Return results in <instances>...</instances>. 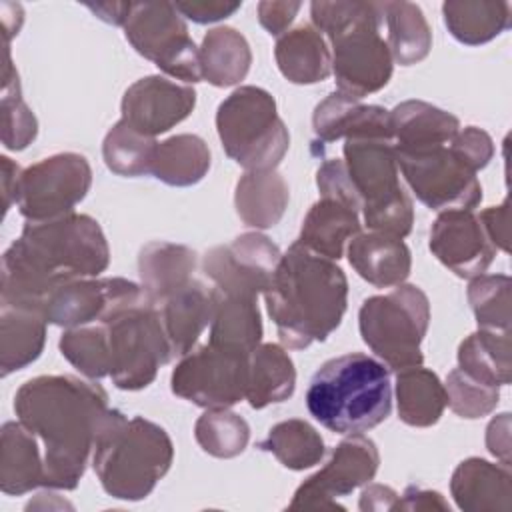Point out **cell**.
<instances>
[{"instance_id": "obj_31", "label": "cell", "mask_w": 512, "mask_h": 512, "mask_svg": "<svg viewBox=\"0 0 512 512\" xmlns=\"http://www.w3.org/2000/svg\"><path fill=\"white\" fill-rule=\"evenodd\" d=\"M198 52L202 80L216 88L240 84L252 64L248 40L232 26H216L208 30Z\"/></svg>"}, {"instance_id": "obj_15", "label": "cell", "mask_w": 512, "mask_h": 512, "mask_svg": "<svg viewBox=\"0 0 512 512\" xmlns=\"http://www.w3.org/2000/svg\"><path fill=\"white\" fill-rule=\"evenodd\" d=\"M380 454L364 434H350L334 450L330 460L316 474L306 478L294 492L290 510H344L336 498L352 494L372 482L378 472Z\"/></svg>"}, {"instance_id": "obj_42", "label": "cell", "mask_w": 512, "mask_h": 512, "mask_svg": "<svg viewBox=\"0 0 512 512\" xmlns=\"http://www.w3.org/2000/svg\"><path fill=\"white\" fill-rule=\"evenodd\" d=\"M194 438L206 454L214 458H234L246 450L250 426L240 414L228 408H214L206 410L196 420Z\"/></svg>"}, {"instance_id": "obj_3", "label": "cell", "mask_w": 512, "mask_h": 512, "mask_svg": "<svg viewBox=\"0 0 512 512\" xmlns=\"http://www.w3.org/2000/svg\"><path fill=\"white\" fill-rule=\"evenodd\" d=\"M264 300L280 344L300 350L324 342L340 326L348 280L334 260L294 242L282 254Z\"/></svg>"}, {"instance_id": "obj_52", "label": "cell", "mask_w": 512, "mask_h": 512, "mask_svg": "<svg viewBox=\"0 0 512 512\" xmlns=\"http://www.w3.org/2000/svg\"><path fill=\"white\" fill-rule=\"evenodd\" d=\"M396 510H410V512H418V510H448L450 512V506L442 498V494L436 492V490H424L420 486H406V490L398 498Z\"/></svg>"}, {"instance_id": "obj_24", "label": "cell", "mask_w": 512, "mask_h": 512, "mask_svg": "<svg viewBox=\"0 0 512 512\" xmlns=\"http://www.w3.org/2000/svg\"><path fill=\"white\" fill-rule=\"evenodd\" d=\"M348 262L354 272L376 288H394L410 276V248L394 236L360 232L348 242Z\"/></svg>"}, {"instance_id": "obj_39", "label": "cell", "mask_w": 512, "mask_h": 512, "mask_svg": "<svg viewBox=\"0 0 512 512\" xmlns=\"http://www.w3.org/2000/svg\"><path fill=\"white\" fill-rule=\"evenodd\" d=\"M258 448L270 452L288 470L312 468L324 458L326 452L320 432L300 418L274 424Z\"/></svg>"}, {"instance_id": "obj_5", "label": "cell", "mask_w": 512, "mask_h": 512, "mask_svg": "<svg viewBox=\"0 0 512 512\" xmlns=\"http://www.w3.org/2000/svg\"><path fill=\"white\" fill-rule=\"evenodd\" d=\"M306 408L330 432L364 434L390 416V370L362 352L330 358L308 384Z\"/></svg>"}, {"instance_id": "obj_47", "label": "cell", "mask_w": 512, "mask_h": 512, "mask_svg": "<svg viewBox=\"0 0 512 512\" xmlns=\"http://www.w3.org/2000/svg\"><path fill=\"white\" fill-rule=\"evenodd\" d=\"M450 148L474 172L486 168L494 156V142L490 134L478 126L458 130L450 142Z\"/></svg>"}, {"instance_id": "obj_28", "label": "cell", "mask_w": 512, "mask_h": 512, "mask_svg": "<svg viewBox=\"0 0 512 512\" xmlns=\"http://www.w3.org/2000/svg\"><path fill=\"white\" fill-rule=\"evenodd\" d=\"M290 200V190L276 170H248L234 190V208L240 220L256 230L276 226Z\"/></svg>"}, {"instance_id": "obj_37", "label": "cell", "mask_w": 512, "mask_h": 512, "mask_svg": "<svg viewBox=\"0 0 512 512\" xmlns=\"http://www.w3.org/2000/svg\"><path fill=\"white\" fill-rule=\"evenodd\" d=\"M458 368L490 386H506L512 376L510 332L478 328L458 346Z\"/></svg>"}, {"instance_id": "obj_55", "label": "cell", "mask_w": 512, "mask_h": 512, "mask_svg": "<svg viewBox=\"0 0 512 512\" xmlns=\"http://www.w3.org/2000/svg\"><path fill=\"white\" fill-rule=\"evenodd\" d=\"M0 160H2V196H4V214H6L10 204L16 202V188H18V178L22 170L8 156H2Z\"/></svg>"}, {"instance_id": "obj_27", "label": "cell", "mask_w": 512, "mask_h": 512, "mask_svg": "<svg viewBox=\"0 0 512 512\" xmlns=\"http://www.w3.org/2000/svg\"><path fill=\"white\" fill-rule=\"evenodd\" d=\"M274 58L280 74L292 84H316L332 74L330 48L312 24H300L278 36Z\"/></svg>"}, {"instance_id": "obj_54", "label": "cell", "mask_w": 512, "mask_h": 512, "mask_svg": "<svg viewBox=\"0 0 512 512\" xmlns=\"http://www.w3.org/2000/svg\"><path fill=\"white\" fill-rule=\"evenodd\" d=\"M86 8H90L100 20L114 24V26H124L132 2H98V4H86Z\"/></svg>"}, {"instance_id": "obj_36", "label": "cell", "mask_w": 512, "mask_h": 512, "mask_svg": "<svg viewBox=\"0 0 512 512\" xmlns=\"http://www.w3.org/2000/svg\"><path fill=\"white\" fill-rule=\"evenodd\" d=\"M442 16L448 32L466 46H480L510 28L512 10L508 2L458 0L444 2Z\"/></svg>"}, {"instance_id": "obj_38", "label": "cell", "mask_w": 512, "mask_h": 512, "mask_svg": "<svg viewBox=\"0 0 512 512\" xmlns=\"http://www.w3.org/2000/svg\"><path fill=\"white\" fill-rule=\"evenodd\" d=\"M382 12L392 60L400 66L422 62L432 48V30L420 6L406 0L382 2Z\"/></svg>"}, {"instance_id": "obj_40", "label": "cell", "mask_w": 512, "mask_h": 512, "mask_svg": "<svg viewBox=\"0 0 512 512\" xmlns=\"http://www.w3.org/2000/svg\"><path fill=\"white\" fill-rule=\"evenodd\" d=\"M158 142L126 124L122 118L108 130L102 142V156L108 170L118 176H144L152 170Z\"/></svg>"}, {"instance_id": "obj_9", "label": "cell", "mask_w": 512, "mask_h": 512, "mask_svg": "<svg viewBox=\"0 0 512 512\" xmlns=\"http://www.w3.org/2000/svg\"><path fill=\"white\" fill-rule=\"evenodd\" d=\"M428 324V296L414 284H398L388 294L370 296L358 312L364 344L394 372L422 364L420 344Z\"/></svg>"}, {"instance_id": "obj_10", "label": "cell", "mask_w": 512, "mask_h": 512, "mask_svg": "<svg viewBox=\"0 0 512 512\" xmlns=\"http://www.w3.org/2000/svg\"><path fill=\"white\" fill-rule=\"evenodd\" d=\"M110 346V378L120 390L150 386L158 368L174 358L160 312L148 300L104 318Z\"/></svg>"}, {"instance_id": "obj_43", "label": "cell", "mask_w": 512, "mask_h": 512, "mask_svg": "<svg viewBox=\"0 0 512 512\" xmlns=\"http://www.w3.org/2000/svg\"><path fill=\"white\" fill-rule=\"evenodd\" d=\"M58 348L82 376L90 380L110 376V346L104 324L66 328Z\"/></svg>"}, {"instance_id": "obj_21", "label": "cell", "mask_w": 512, "mask_h": 512, "mask_svg": "<svg viewBox=\"0 0 512 512\" xmlns=\"http://www.w3.org/2000/svg\"><path fill=\"white\" fill-rule=\"evenodd\" d=\"M450 492L464 512H510L512 474L506 464L484 458H466L452 472Z\"/></svg>"}, {"instance_id": "obj_17", "label": "cell", "mask_w": 512, "mask_h": 512, "mask_svg": "<svg viewBox=\"0 0 512 512\" xmlns=\"http://www.w3.org/2000/svg\"><path fill=\"white\" fill-rule=\"evenodd\" d=\"M146 300L142 286L128 278H72L58 284L42 304L48 324L78 328Z\"/></svg>"}, {"instance_id": "obj_22", "label": "cell", "mask_w": 512, "mask_h": 512, "mask_svg": "<svg viewBox=\"0 0 512 512\" xmlns=\"http://www.w3.org/2000/svg\"><path fill=\"white\" fill-rule=\"evenodd\" d=\"M216 302V288L192 280L156 306L174 356H184L192 350L204 328L212 322Z\"/></svg>"}, {"instance_id": "obj_33", "label": "cell", "mask_w": 512, "mask_h": 512, "mask_svg": "<svg viewBox=\"0 0 512 512\" xmlns=\"http://www.w3.org/2000/svg\"><path fill=\"white\" fill-rule=\"evenodd\" d=\"M46 318L28 308L0 310V372L8 376L32 364L46 344Z\"/></svg>"}, {"instance_id": "obj_19", "label": "cell", "mask_w": 512, "mask_h": 512, "mask_svg": "<svg viewBox=\"0 0 512 512\" xmlns=\"http://www.w3.org/2000/svg\"><path fill=\"white\" fill-rule=\"evenodd\" d=\"M430 252L460 278H476L488 270L496 248L472 210H444L430 228Z\"/></svg>"}, {"instance_id": "obj_46", "label": "cell", "mask_w": 512, "mask_h": 512, "mask_svg": "<svg viewBox=\"0 0 512 512\" xmlns=\"http://www.w3.org/2000/svg\"><path fill=\"white\" fill-rule=\"evenodd\" d=\"M316 186L320 190V198L338 200L356 212L362 210L360 196L348 176L344 160L340 158L324 160L316 172Z\"/></svg>"}, {"instance_id": "obj_34", "label": "cell", "mask_w": 512, "mask_h": 512, "mask_svg": "<svg viewBox=\"0 0 512 512\" xmlns=\"http://www.w3.org/2000/svg\"><path fill=\"white\" fill-rule=\"evenodd\" d=\"M394 394L398 418L414 428L434 426L446 408L444 384L422 364L396 372Z\"/></svg>"}, {"instance_id": "obj_30", "label": "cell", "mask_w": 512, "mask_h": 512, "mask_svg": "<svg viewBox=\"0 0 512 512\" xmlns=\"http://www.w3.org/2000/svg\"><path fill=\"white\" fill-rule=\"evenodd\" d=\"M296 388V368L284 346L266 342L248 356L246 400L260 410L288 400Z\"/></svg>"}, {"instance_id": "obj_26", "label": "cell", "mask_w": 512, "mask_h": 512, "mask_svg": "<svg viewBox=\"0 0 512 512\" xmlns=\"http://www.w3.org/2000/svg\"><path fill=\"white\" fill-rule=\"evenodd\" d=\"M38 438L20 422H4L0 442V490L8 496L44 486V452Z\"/></svg>"}, {"instance_id": "obj_8", "label": "cell", "mask_w": 512, "mask_h": 512, "mask_svg": "<svg viewBox=\"0 0 512 512\" xmlns=\"http://www.w3.org/2000/svg\"><path fill=\"white\" fill-rule=\"evenodd\" d=\"M344 164L360 196L364 222L372 232L406 238L414 224V206L400 186L392 142L358 138L344 142Z\"/></svg>"}, {"instance_id": "obj_7", "label": "cell", "mask_w": 512, "mask_h": 512, "mask_svg": "<svg viewBox=\"0 0 512 512\" xmlns=\"http://www.w3.org/2000/svg\"><path fill=\"white\" fill-rule=\"evenodd\" d=\"M216 132L224 152L248 170H276L290 134L274 96L258 86H238L216 110Z\"/></svg>"}, {"instance_id": "obj_23", "label": "cell", "mask_w": 512, "mask_h": 512, "mask_svg": "<svg viewBox=\"0 0 512 512\" xmlns=\"http://www.w3.org/2000/svg\"><path fill=\"white\" fill-rule=\"evenodd\" d=\"M198 256L184 244L154 240L138 252V276L146 300L160 306L194 280Z\"/></svg>"}, {"instance_id": "obj_1", "label": "cell", "mask_w": 512, "mask_h": 512, "mask_svg": "<svg viewBox=\"0 0 512 512\" xmlns=\"http://www.w3.org/2000/svg\"><path fill=\"white\" fill-rule=\"evenodd\" d=\"M14 412L42 442L44 488L74 490L112 412L106 390L78 376L44 374L16 390Z\"/></svg>"}, {"instance_id": "obj_2", "label": "cell", "mask_w": 512, "mask_h": 512, "mask_svg": "<svg viewBox=\"0 0 512 512\" xmlns=\"http://www.w3.org/2000/svg\"><path fill=\"white\" fill-rule=\"evenodd\" d=\"M110 264L108 240L88 214L26 222L2 254L0 304L42 314L46 296L72 278H98Z\"/></svg>"}, {"instance_id": "obj_20", "label": "cell", "mask_w": 512, "mask_h": 512, "mask_svg": "<svg viewBox=\"0 0 512 512\" xmlns=\"http://www.w3.org/2000/svg\"><path fill=\"white\" fill-rule=\"evenodd\" d=\"M312 130L320 142H336L340 138H378L392 142L390 112L376 104H362L334 90L328 94L312 114Z\"/></svg>"}, {"instance_id": "obj_44", "label": "cell", "mask_w": 512, "mask_h": 512, "mask_svg": "<svg viewBox=\"0 0 512 512\" xmlns=\"http://www.w3.org/2000/svg\"><path fill=\"white\" fill-rule=\"evenodd\" d=\"M466 296L478 328L510 332V276L480 274L470 278Z\"/></svg>"}, {"instance_id": "obj_48", "label": "cell", "mask_w": 512, "mask_h": 512, "mask_svg": "<svg viewBox=\"0 0 512 512\" xmlns=\"http://www.w3.org/2000/svg\"><path fill=\"white\" fill-rule=\"evenodd\" d=\"M174 6L182 18H188L196 24H210V22H218V20L232 16L236 10H240L242 2L188 0V2H174Z\"/></svg>"}, {"instance_id": "obj_11", "label": "cell", "mask_w": 512, "mask_h": 512, "mask_svg": "<svg viewBox=\"0 0 512 512\" xmlns=\"http://www.w3.org/2000/svg\"><path fill=\"white\" fill-rule=\"evenodd\" d=\"M122 30L130 46L164 74L186 84L202 80L200 48L172 2H132Z\"/></svg>"}, {"instance_id": "obj_18", "label": "cell", "mask_w": 512, "mask_h": 512, "mask_svg": "<svg viewBox=\"0 0 512 512\" xmlns=\"http://www.w3.org/2000/svg\"><path fill=\"white\" fill-rule=\"evenodd\" d=\"M196 106V92L164 76H146L130 84L122 96V120L146 136H158L180 124Z\"/></svg>"}, {"instance_id": "obj_4", "label": "cell", "mask_w": 512, "mask_h": 512, "mask_svg": "<svg viewBox=\"0 0 512 512\" xmlns=\"http://www.w3.org/2000/svg\"><path fill=\"white\" fill-rule=\"evenodd\" d=\"M310 18L330 40L332 74L338 92L364 98L382 90L394 70V60L380 34L382 2H324L310 4Z\"/></svg>"}, {"instance_id": "obj_45", "label": "cell", "mask_w": 512, "mask_h": 512, "mask_svg": "<svg viewBox=\"0 0 512 512\" xmlns=\"http://www.w3.org/2000/svg\"><path fill=\"white\" fill-rule=\"evenodd\" d=\"M446 406L452 408L454 414L466 420L484 418L496 410L500 402V386L484 384L460 368H454L446 376Z\"/></svg>"}, {"instance_id": "obj_49", "label": "cell", "mask_w": 512, "mask_h": 512, "mask_svg": "<svg viewBox=\"0 0 512 512\" xmlns=\"http://www.w3.org/2000/svg\"><path fill=\"white\" fill-rule=\"evenodd\" d=\"M300 8H302L300 2L266 0L258 4V22L268 34L282 36L284 32H288V26L294 22Z\"/></svg>"}, {"instance_id": "obj_16", "label": "cell", "mask_w": 512, "mask_h": 512, "mask_svg": "<svg viewBox=\"0 0 512 512\" xmlns=\"http://www.w3.org/2000/svg\"><path fill=\"white\" fill-rule=\"evenodd\" d=\"M280 258V248L256 230L210 248L202 258V270L220 294L258 298L270 286Z\"/></svg>"}, {"instance_id": "obj_50", "label": "cell", "mask_w": 512, "mask_h": 512, "mask_svg": "<svg viewBox=\"0 0 512 512\" xmlns=\"http://www.w3.org/2000/svg\"><path fill=\"white\" fill-rule=\"evenodd\" d=\"M478 220L496 250L508 252L510 234H508V200L500 206H490L478 214Z\"/></svg>"}, {"instance_id": "obj_53", "label": "cell", "mask_w": 512, "mask_h": 512, "mask_svg": "<svg viewBox=\"0 0 512 512\" xmlns=\"http://www.w3.org/2000/svg\"><path fill=\"white\" fill-rule=\"evenodd\" d=\"M398 494L384 484H370L362 490L358 508L368 512V510H396L398 506Z\"/></svg>"}, {"instance_id": "obj_41", "label": "cell", "mask_w": 512, "mask_h": 512, "mask_svg": "<svg viewBox=\"0 0 512 512\" xmlns=\"http://www.w3.org/2000/svg\"><path fill=\"white\" fill-rule=\"evenodd\" d=\"M6 46L4 54V82H2V144L8 150H24L28 144L34 142L38 134V120L34 112L22 100L20 78L18 70L10 60V44Z\"/></svg>"}, {"instance_id": "obj_51", "label": "cell", "mask_w": 512, "mask_h": 512, "mask_svg": "<svg viewBox=\"0 0 512 512\" xmlns=\"http://www.w3.org/2000/svg\"><path fill=\"white\" fill-rule=\"evenodd\" d=\"M486 448L500 464L510 466V414L502 412L486 428Z\"/></svg>"}, {"instance_id": "obj_25", "label": "cell", "mask_w": 512, "mask_h": 512, "mask_svg": "<svg viewBox=\"0 0 512 512\" xmlns=\"http://www.w3.org/2000/svg\"><path fill=\"white\" fill-rule=\"evenodd\" d=\"M388 112L394 150L446 146L460 130V120L452 112L424 100H404Z\"/></svg>"}, {"instance_id": "obj_12", "label": "cell", "mask_w": 512, "mask_h": 512, "mask_svg": "<svg viewBox=\"0 0 512 512\" xmlns=\"http://www.w3.org/2000/svg\"><path fill=\"white\" fill-rule=\"evenodd\" d=\"M398 170L416 198L432 210H472L482 200V186L450 148L434 146L426 150H394Z\"/></svg>"}, {"instance_id": "obj_35", "label": "cell", "mask_w": 512, "mask_h": 512, "mask_svg": "<svg viewBox=\"0 0 512 512\" xmlns=\"http://www.w3.org/2000/svg\"><path fill=\"white\" fill-rule=\"evenodd\" d=\"M210 148L196 134H176L158 142L150 174L176 188L198 184L210 170Z\"/></svg>"}, {"instance_id": "obj_6", "label": "cell", "mask_w": 512, "mask_h": 512, "mask_svg": "<svg viewBox=\"0 0 512 512\" xmlns=\"http://www.w3.org/2000/svg\"><path fill=\"white\" fill-rule=\"evenodd\" d=\"M174 446L168 432L144 416L126 418L112 408L92 450V468L106 494L142 500L170 470Z\"/></svg>"}, {"instance_id": "obj_14", "label": "cell", "mask_w": 512, "mask_h": 512, "mask_svg": "<svg viewBox=\"0 0 512 512\" xmlns=\"http://www.w3.org/2000/svg\"><path fill=\"white\" fill-rule=\"evenodd\" d=\"M248 356L212 344L192 348L172 370L176 396L204 408H230L246 398Z\"/></svg>"}, {"instance_id": "obj_13", "label": "cell", "mask_w": 512, "mask_h": 512, "mask_svg": "<svg viewBox=\"0 0 512 512\" xmlns=\"http://www.w3.org/2000/svg\"><path fill=\"white\" fill-rule=\"evenodd\" d=\"M92 186V168L82 154L58 152L22 170L16 204L28 222L74 212Z\"/></svg>"}, {"instance_id": "obj_29", "label": "cell", "mask_w": 512, "mask_h": 512, "mask_svg": "<svg viewBox=\"0 0 512 512\" xmlns=\"http://www.w3.org/2000/svg\"><path fill=\"white\" fill-rule=\"evenodd\" d=\"M356 234H360L358 212L338 200L320 198L304 216L296 242L324 258L338 260L346 242Z\"/></svg>"}, {"instance_id": "obj_32", "label": "cell", "mask_w": 512, "mask_h": 512, "mask_svg": "<svg viewBox=\"0 0 512 512\" xmlns=\"http://www.w3.org/2000/svg\"><path fill=\"white\" fill-rule=\"evenodd\" d=\"M256 300L218 292L208 344L250 356L262 342V318Z\"/></svg>"}]
</instances>
